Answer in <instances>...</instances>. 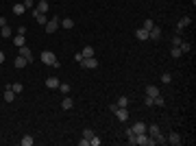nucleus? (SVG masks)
Instances as JSON below:
<instances>
[{"label":"nucleus","instance_id":"obj_17","mask_svg":"<svg viewBox=\"0 0 196 146\" xmlns=\"http://www.w3.org/2000/svg\"><path fill=\"white\" fill-rule=\"evenodd\" d=\"M24 11H26V7H24L22 2H18V4H13V13H15V15H22Z\"/></svg>","mask_w":196,"mask_h":146},{"label":"nucleus","instance_id":"obj_4","mask_svg":"<svg viewBox=\"0 0 196 146\" xmlns=\"http://www.w3.org/2000/svg\"><path fill=\"white\" fill-rule=\"evenodd\" d=\"M18 55H20V57H24V59H26V61H28V63H31V61H33V52H31V48H28V46H26V44H24V46H20V48H18Z\"/></svg>","mask_w":196,"mask_h":146},{"label":"nucleus","instance_id":"obj_25","mask_svg":"<svg viewBox=\"0 0 196 146\" xmlns=\"http://www.w3.org/2000/svg\"><path fill=\"white\" fill-rule=\"evenodd\" d=\"M59 92H61L63 96H68V94H70V85H68V83H59Z\"/></svg>","mask_w":196,"mask_h":146},{"label":"nucleus","instance_id":"obj_26","mask_svg":"<svg viewBox=\"0 0 196 146\" xmlns=\"http://www.w3.org/2000/svg\"><path fill=\"white\" fill-rule=\"evenodd\" d=\"M0 37H11V29H9V24L0 29Z\"/></svg>","mask_w":196,"mask_h":146},{"label":"nucleus","instance_id":"obj_15","mask_svg":"<svg viewBox=\"0 0 196 146\" xmlns=\"http://www.w3.org/2000/svg\"><path fill=\"white\" fill-rule=\"evenodd\" d=\"M146 133L150 135V138H155V135H159L161 131H159V127H157V124H150V127H146Z\"/></svg>","mask_w":196,"mask_h":146},{"label":"nucleus","instance_id":"obj_12","mask_svg":"<svg viewBox=\"0 0 196 146\" xmlns=\"http://www.w3.org/2000/svg\"><path fill=\"white\" fill-rule=\"evenodd\" d=\"M131 129H133V133H135V135H137V133H146V124H144V122H135Z\"/></svg>","mask_w":196,"mask_h":146},{"label":"nucleus","instance_id":"obj_8","mask_svg":"<svg viewBox=\"0 0 196 146\" xmlns=\"http://www.w3.org/2000/svg\"><path fill=\"white\" fill-rule=\"evenodd\" d=\"M166 142H170L172 146H179V144H183V140H181V135H179V133H170V138H168Z\"/></svg>","mask_w":196,"mask_h":146},{"label":"nucleus","instance_id":"obj_33","mask_svg":"<svg viewBox=\"0 0 196 146\" xmlns=\"http://www.w3.org/2000/svg\"><path fill=\"white\" fill-rule=\"evenodd\" d=\"M181 55H183V52H181V48H179V46H172V57H174V59H177V57H181Z\"/></svg>","mask_w":196,"mask_h":146},{"label":"nucleus","instance_id":"obj_16","mask_svg":"<svg viewBox=\"0 0 196 146\" xmlns=\"http://www.w3.org/2000/svg\"><path fill=\"white\" fill-rule=\"evenodd\" d=\"M35 9H37V11H39V13H46V11H48V2H46V0H39V2H37V7H35Z\"/></svg>","mask_w":196,"mask_h":146},{"label":"nucleus","instance_id":"obj_9","mask_svg":"<svg viewBox=\"0 0 196 146\" xmlns=\"http://www.w3.org/2000/svg\"><path fill=\"white\" fill-rule=\"evenodd\" d=\"M46 87H50V90H59V79H57V76H48V79H46Z\"/></svg>","mask_w":196,"mask_h":146},{"label":"nucleus","instance_id":"obj_13","mask_svg":"<svg viewBox=\"0 0 196 146\" xmlns=\"http://www.w3.org/2000/svg\"><path fill=\"white\" fill-rule=\"evenodd\" d=\"M81 55H83V59H90V57H94V55H96V50L92 48V46H85V48L81 50Z\"/></svg>","mask_w":196,"mask_h":146},{"label":"nucleus","instance_id":"obj_11","mask_svg":"<svg viewBox=\"0 0 196 146\" xmlns=\"http://www.w3.org/2000/svg\"><path fill=\"white\" fill-rule=\"evenodd\" d=\"M2 98H4L7 102H13V100H15V92H13L11 87H7V90H4V94H2Z\"/></svg>","mask_w":196,"mask_h":146},{"label":"nucleus","instance_id":"obj_27","mask_svg":"<svg viewBox=\"0 0 196 146\" xmlns=\"http://www.w3.org/2000/svg\"><path fill=\"white\" fill-rule=\"evenodd\" d=\"M152 26H155V22H152L150 18H146V20H144V26H142V29H144V31H150Z\"/></svg>","mask_w":196,"mask_h":146},{"label":"nucleus","instance_id":"obj_20","mask_svg":"<svg viewBox=\"0 0 196 146\" xmlns=\"http://www.w3.org/2000/svg\"><path fill=\"white\" fill-rule=\"evenodd\" d=\"M13 44H15L18 48H20V46H24V44H26V39H24V35H15V37H13Z\"/></svg>","mask_w":196,"mask_h":146},{"label":"nucleus","instance_id":"obj_39","mask_svg":"<svg viewBox=\"0 0 196 146\" xmlns=\"http://www.w3.org/2000/svg\"><path fill=\"white\" fill-rule=\"evenodd\" d=\"M124 135H126V140H129V138H133V135H135V133H133V129H131V127H129V129H126V133H124Z\"/></svg>","mask_w":196,"mask_h":146},{"label":"nucleus","instance_id":"obj_31","mask_svg":"<svg viewBox=\"0 0 196 146\" xmlns=\"http://www.w3.org/2000/svg\"><path fill=\"white\" fill-rule=\"evenodd\" d=\"M155 105H157V107H163V105H166V100H163V96H161V94H159V96H155Z\"/></svg>","mask_w":196,"mask_h":146},{"label":"nucleus","instance_id":"obj_14","mask_svg":"<svg viewBox=\"0 0 196 146\" xmlns=\"http://www.w3.org/2000/svg\"><path fill=\"white\" fill-rule=\"evenodd\" d=\"M146 96H150V98L159 96V87H155V85H146Z\"/></svg>","mask_w":196,"mask_h":146},{"label":"nucleus","instance_id":"obj_7","mask_svg":"<svg viewBox=\"0 0 196 146\" xmlns=\"http://www.w3.org/2000/svg\"><path fill=\"white\" fill-rule=\"evenodd\" d=\"M148 39H155V42L161 39V29H159V26H152V29L148 31Z\"/></svg>","mask_w":196,"mask_h":146},{"label":"nucleus","instance_id":"obj_36","mask_svg":"<svg viewBox=\"0 0 196 146\" xmlns=\"http://www.w3.org/2000/svg\"><path fill=\"white\" fill-rule=\"evenodd\" d=\"M90 144H92V146H100V138H98V135H94V138L90 140Z\"/></svg>","mask_w":196,"mask_h":146},{"label":"nucleus","instance_id":"obj_18","mask_svg":"<svg viewBox=\"0 0 196 146\" xmlns=\"http://www.w3.org/2000/svg\"><path fill=\"white\" fill-rule=\"evenodd\" d=\"M59 24H61L63 29H72V26H74V20H72V18H63Z\"/></svg>","mask_w":196,"mask_h":146},{"label":"nucleus","instance_id":"obj_32","mask_svg":"<svg viewBox=\"0 0 196 146\" xmlns=\"http://www.w3.org/2000/svg\"><path fill=\"white\" fill-rule=\"evenodd\" d=\"M94 135H96V133H94L92 129H85V131H83V138H87V140H92Z\"/></svg>","mask_w":196,"mask_h":146},{"label":"nucleus","instance_id":"obj_6","mask_svg":"<svg viewBox=\"0 0 196 146\" xmlns=\"http://www.w3.org/2000/svg\"><path fill=\"white\" fill-rule=\"evenodd\" d=\"M113 113H116V118H118L120 122H126V120H129V111H126V107H118Z\"/></svg>","mask_w":196,"mask_h":146},{"label":"nucleus","instance_id":"obj_19","mask_svg":"<svg viewBox=\"0 0 196 146\" xmlns=\"http://www.w3.org/2000/svg\"><path fill=\"white\" fill-rule=\"evenodd\" d=\"M135 35H137V39H140V42L148 39V31H144V29H137V31H135Z\"/></svg>","mask_w":196,"mask_h":146},{"label":"nucleus","instance_id":"obj_40","mask_svg":"<svg viewBox=\"0 0 196 146\" xmlns=\"http://www.w3.org/2000/svg\"><path fill=\"white\" fill-rule=\"evenodd\" d=\"M2 26H7V18H0V29Z\"/></svg>","mask_w":196,"mask_h":146},{"label":"nucleus","instance_id":"obj_5","mask_svg":"<svg viewBox=\"0 0 196 146\" xmlns=\"http://www.w3.org/2000/svg\"><path fill=\"white\" fill-rule=\"evenodd\" d=\"M190 22H192V18H190V15H185V18H181V20L177 22V35H181V33H183V29H185V26H188Z\"/></svg>","mask_w":196,"mask_h":146},{"label":"nucleus","instance_id":"obj_24","mask_svg":"<svg viewBox=\"0 0 196 146\" xmlns=\"http://www.w3.org/2000/svg\"><path fill=\"white\" fill-rule=\"evenodd\" d=\"M33 142H35V140H33V135H28V133L22 138V146H33Z\"/></svg>","mask_w":196,"mask_h":146},{"label":"nucleus","instance_id":"obj_21","mask_svg":"<svg viewBox=\"0 0 196 146\" xmlns=\"http://www.w3.org/2000/svg\"><path fill=\"white\" fill-rule=\"evenodd\" d=\"M24 65H28V61H26L24 57L18 55V57H15V68H24Z\"/></svg>","mask_w":196,"mask_h":146},{"label":"nucleus","instance_id":"obj_34","mask_svg":"<svg viewBox=\"0 0 196 146\" xmlns=\"http://www.w3.org/2000/svg\"><path fill=\"white\" fill-rule=\"evenodd\" d=\"M181 42H183L181 35H174V37H172V46H181Z\"/></svg>","mask_w":196,"mask_h":146},{"label":"nucleus","instance_id":"obj_10","mask_svg":"<svg viewBox=\"0 0 196 146\" xmlns=\"http://www.w3.org/2000/svg\"><path fill=\"white\" fill-rule=\"evenodd\" d=\"M33 18H35V20L39 22V24H46V22H48V18H46V13H39L37 9H33Z\"/></svg>","mask_w":196,"mask_h":146},{"label":"nucleus","instance_id":"obj_3","mask_svg":"<svg viewBox=\"0 0 196 146\" xmlns=\"http://www.w3.org/2000/svg\"><path fill=\"white\" fill-rule=\"evenodd\" d=\"M59 22H61L59 18H50L48 22L44 24V26H46V33H54V31L59 29Z\"/></svg>","mask_w":196,"mask_h":146},{"label":"nucleus","instance_id":"obj_29","mask_svg":"<svg viewBox=\"0 0 196 146\" xmlns=\"http://www.w3.org/2000/svg\"><path fill=\"white\" fill-rule=\"evenodd\" d=\"M116 105H118V107H126V105H129V98H126V96H120Z\"/></svg>","mask_w":196,"mask_h":146},{"label":"nucleus","instance_id":"obj_23","mask_svg":"<svg viewBox=\"0 0 196 146\" xmlns=\"http://www.w3.org/2000/svg\"><path fill=\"white\" fill-rule=\"evenodd\" d=\"M61 107H63V109H72V107H74L72 98H70V96H65V98H63V102H61Z\"/></svg>","mask_w":196,"mask_h":146},{"label":"nucleus","instance_id":"obj_1","mask_svg":"<svg viewBox=\"0 0 196 146\" xmlns=\"http://www.w3.org/2000/svg\"><path fill=\"white\" fill-rule=\"evenodd\" d=\"M42 61H44L46 65H52V68H59V65H61V63H59V59L54 57V52H52V50H44V52H42Z\"/></svg>","mask_w":196,"mask_h":146},{"label":"nucleus","instance_id":"obj_41","mask_svg":"<svg viewBox=\"0 0 196 146\" xmlns=\"http://www.w3.org/2000/svg\"><path fill=\"white\" fill-rule=\"evenodd\" d=\"M2 61H4V52L0 50V63H2Z\"/></svg>","mask_w":196,"mask_h":146},{"label":"nucleus","instance_id":"obj_28","mask_svg":"<svg viewBox=\"0 0 196 146\" xmlns=\"http://www.w3.org/2000/svg\"><path fill=\"white\" fill-rule=\"evenodd\" d=\"M170 81H172V74H170V72H163V74H161V83H166V85H168Z\"/></svg>","mask_w":196,"mask_h":146},{"label":"nucleus","instance_id":"obj_37","mask_svg":"<svg viewBox=\"0 0 196 146\" xmlns=\"http://www.w3.org/2000/svg\"><path fill=\"white\" fill-rule=\"evenodd\" d=\"M144 105H148V107H152V105H155V98L146 96V98H144Z\"/></svg>","mask_w":196,"mask_h":146},{"label":"nucleus","instance_id":"obj_38","mask_svg":"<svg viewBox=\"0 0 196 146\" xmlns=\"http://www.w3.org/2000/svg\"><path fill=\"white\" fill-rule=\"evenodd\" d=\"M22 4H24V7H26V9H33V4H35V0H24V2H22Z\"/></svg>","mask_w":196,"mask_h":146},{"label":"nucleus","instance_id":"obj_35","mask_svg":"<svg viewBox=\"0 0 196 146\" xmlns=\"http://www.w3.org/2000/svg\"><path fill=\"white\" fill-rule=\"evenodd\" d=\"M155 142H157V144H166V138L159 133V135H155Z\"/></svg>","mask_w":196,"mask_h":146},{"label":"nucleus","instance_id":"obj_22","mask_svg":"<svg viewBox=\"0 0 196 146\" xmlns=\"http://www.w3.org/2000/svg\"><path fill=\"white\" fill-rule=\"evenodd\" d=\"M7 87H11L15 94H22V90H24V85H22V83H11V85H7Z\"/></svg>","mask_w":196,"mask_h":146},{"label":"nucleus","instance_id":"obj_2","mask_svg":"<svg viewBox=\"0 0 196 146\" xmlns=\"http://www.w3.org/2000/svg\"><path fill=\"white\" fill-rule=\"evenodd\" d=\"M81 68H83V70H94V68H98V61H96V57L83 59V61H81Z\"/></svg>","mask_w":196,"mask_h":146},{"label":"nucleus","instance_id":"obj_30","mask_svg":"<svg viewBox=\"0 0 196 146\" xmlns=\"http://www.w3.org/2000/svg\"><path fill=\"white\" fill-rule=\"evenodd\" d=\"M179 48H181V52H190V50H192V44H188V42H181V46H179Z\"/></svg>","mask_w":196,"mask_h":146}]
</instances>
